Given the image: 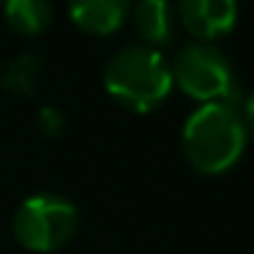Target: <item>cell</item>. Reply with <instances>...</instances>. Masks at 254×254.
Listing matches in <instances>:
<instances>
[{"instance_id":"obj_3","label":"cell","mask_w":254,"mask_h":254,"mask_svg":"<svg viewBox=\"0 0 254 254\" xmlns=\"http://www.w3.org/2000/svg\"><path fill=\"white\" fill-rule=\"evenodd\" d=\"M170 74L172 82L183 93L202 101V104L235 107L238 96H241L230 61L213 44L191 41V44L181 47V52L175 55V61L170 66Z\"/></svg>"},{"instance_id":"obj_7","label":"cell","mask_w":254,"mask_h":254,"mask_svg":"<svg viewBox=\"0 0 254 254\" xmlns=\"http://www.w3.org/2000/svg\"><path fill=\"white\" fill-rule=\"evenodd\" d=\"M134 25L148 44H167L175 36V11L164 0H145L134 8Z\"/></svg>"},{"instance_id":"obj_2","label":"cell","mask_w":254,"mask_h":254,"mask_svg":"<svg viewBox=\"0 0 254 254\" xmlns=\"http://www.w3.org/2000/svg\"><path fill=\"white\" fill-rule=\"evenodd\" d=\"M104 88L134 112H150L170 96V63L153 47H123L104 68Z\"/></svg>"},{"instance_id":"obj_10","label":"cell","mask_w":254,"mask_h":254,"mask_svg":"<svg viewBox=\"0 0 254 254\" xmlns=\"http://www.w3.org/2000/svg\"><path fill=\"white\" fill-rule=\"evenodd\" d=\"M39 128L47 134V137H55V134L63 131V118L55 107H41L39 112Z\"/></svg>"},{"instance_id":"obj_8","label":"cell","mask_w":254,"mask_h":254,"mask_svg":"<svg viewBox=\"0 0 254 254\" xmlns=\"http://www.w3.org/2000/svg\"><path fill=\"white\" fill-rule=\"evenodd\" d=\"M6 19L17 33L36 36L52 22V8L44 0H14L6 6Z\"/></svg>"},{"instance_id":"obj_5","label":"cell","mask_w":254,"mask_h":254,"mask_svg":"<svg viewBox=\"0 0 254 254\" xmlns=\"http://www.w3.org/2000/svg\"><path fill=\"white\" fill-rule=\"evenodd\" d=\"M181 25L199 41H213L230 33L238 19V6L230 0H186L175 8Z\"/></svg>"},{"instance_id":"obj_4","label":"cell","mask_w":254,"mask_h":254,"mask_svg":"<svg viewBox=\"0 0 254 254\" xmlns=\"http://www.w3.org/2000/svg\"><path fill=\"white\" fill-rule=\"evenodd\" d=\"M77 230V208L58 194L28 197L14 213V238L30 252H55Z\"/></svg>"},{"instance_id":"obj_9","label":"cell","mask_w":254,"mask_h":254,"mask_svg":"<svg viewBox=\"0 0 254 254\" xmlns=\"http://www.w3.org/2000/svg\"><path fill=\"white\" fill-rule=\"evenodd\" d=\"M41 74V58L39 55H19L14 61H8L0 71V85L8 90V93H19L28 96L33 93L36 79Z\"/></svg>"},{"instance_id":"obj_6","label":"cell","mask_w":254,"mask_h":254,"mask_svg":"<svg viewBox=\"0 0 254 254\" xmlns=\"http://www.w3.org/2000/svg\"><path fill=\"white\" fill-rule=\"evenodd\" d=\"M71 19L77 28L93 36H110L123 25L128 14V6L123 0H85L71 6Z\"/></svg>"},{"instance_id":"obj_11","label":"cell","mask_w":254,"mask_h":254,"mask_svg":"<svg viewBox=\"0 0 254 254\" xmlns=\"http://www.w3.org/2000/svg\"><path fill=\"white\" fill-rule=\"evenodd\" d=\"M243 110H246L243 112V126H246L249 131H252V137H254V93L246 99V107H243Z\"/></svg>"},{"instance_id":"obj_1","label":"cell","mask_w":254,"mask_h":254,"mask_svg":"<svg viewBox=\"0 0 254 254\" xmlns=\"http://www.w3.org/2000/svg\"><path fill=\"white\" fill-rule=\"evenodd\" d=\"M246 126L235 107L202 104L183 128V150L189 164L202 175L227 172L243 153Z\"/></svg>"}]
</instances>
